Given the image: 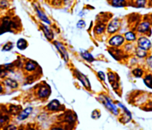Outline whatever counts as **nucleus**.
I'll return each instance as SVG.
<instances>
[{
    "mask_svg": "<svg viewBox=\"0 0 152 130\" xmlns=\"http://www.w3.org/2000/svg\"><path fill=\"white\" fill-rule=\"evenodd\" d=\"M99 100L107 109L110 111L114 115H118L119 114V111L117 106L114 104L112 100L110 97L105 95H101L99 96Z\"/></svg>",
    "mask_w": 152,
    "mask_h": 130,
    "instance_id": "1",
    "label": "nucleus"
},
{
    "mask_svg": "<svg viewBox=\"0 0 152 130\" xmlns=\"http://www.w3.org/2000/svg\"><path fill=\"white\" fill-rule=\"evenodd\" d=\"M121 26V23L120 20L118 18H114L108 23L106 28L107 31L110 35L115 34L117 31L119 30Z\"/></svg>",
    "mask_w": 152,
    "mask_h": 130,
    "instance_id": "2",
    "label": "nucleus"
},
{
    "mask_svg": "<svg viewBox=\"0 0 152 130\" xmlns=\"http://www.w3.org/2000/svg\"><path fill=\"white\" fill-rule=\"evenodd\" d=\"M125 41V37L121 35H115L112 36L108 41L109 45L112 47H120L124 43Z\"/></svg>",
    "mask_w": 152,
    "mask_h": 130,
    "instance_id": "3",
    "label": "nucleus"
},
{
    "mask_svg": "<svg viewBox=\"0 0 152 130\" xmlns=\"http://www.w3.org/2000/svg\"><path fill=\"white\" fill-rule=\"evenodd\" d=\"M117 104L119 107L121 108V109H123V112H124V114L122 115L121 117L120 118V119H119V120H120V121L123 124H127L129 123L132 119L131 113L130 112V111L121 103L118 102Z\"/></svg>",
    "mask_w": 152,
    "mask_h": 130,
    "instance_id": "4",
    "label": "nucleus"
},
{
    "mask_svg": "<svg viewBox=\"0 0 152 130\" xmlns=\"http://www.w3.org/2000/svg\"><path fill=\"white\" fill-rule=\"evenodd\" d=\"M137 47L147 51L151 47V43L147 37L142 36L137 40Z\"/></svg>",
    "mask_w": 152,
    "mask_h": 130,
    "instance_id": "5",
    "label": "nucleus"
},
{
    "mask_svg": "<svg viewBox=\"0 0 152 130\" xmlns=\"http://www.w3.org/2000/svg\"><path fill=\"white\" fill-rule=\"evenodd\" d=\"M107 78L109 82L111 83L114 90L116 91L119 89V85L118 83V76L116 73L112 72H109L107 73Z\"/></svg>",
    "mask_w": 152,
    "mask_h": 130,
    "instance_id": "6",
    "label": "nucleus"
},
{
    "mask_svg": "<svg viewBox=\"0 0 152 130\" xmlns=\"http://www.w3.org/2000/svg\"><path fill=\"white\" fill-rule=\"evenodd\" d=\"M75 75L76 77H77V79L82 83V84L84 85V86L87 89L90 90L91 89V85L89 82V80L84 74H83L79 70H76Z\"/></svg>",
    "mask_w": 152,
    "mask_h": 130,
    "instance_id": "7",
    "label": "nucleus"
},
{
    "mask_svg": "<svg viewBox=\"0 0 152 130\" xmlns=\"http://www.w3.org/2000/svg\"><path fill=\"white\" fill-rule=\"evenodd\" d=\"M150 27L151 23L148 21H143V22L139 24L137 27V31L139 33L141 34H146L148 33L149 31H150Z\"/></svg>",
    "mask_w": 152,
    "mask_h": 130,
    "instance_id": "8",
    "label": "nucleus"
},
{
    "mask_svg": "<svg viewBox=\"0 0 152 130\" xmlns=\"http://www.w3.org/2000/svg\"><path fill=\"white\" fill-rule=\"evenodd\" d=\"M54 45H55L56 47L57 48V49L58 50L60 53H61V55L62 56L64 60L66 62H67V60L68 59V55L67 51H66V49H65L64 46L61 44V43H60L58 41L54 42Z\"/></svg>",
    "mask_w": 152,
    "mask_h": 130,
    "instance_id": "9",
    "label": "nucleus"
},
{
    "mask_svg": "<svg viewBox=\"0 0 152 130\" xmlns=\"http://www.w3.org/2000/svg\"><path fill=\"white\" fill-rule=\"evenodd\" d=\"M110 55L115 59V60H119L122 59L123 55V53L121 51V50L118 49L117 47H112L110 48V51H109Z\"/></svg>",
    "mask_w": 152,
    "mask_h": 130,
    "instance_id": "10",
    "label": "nucleus"
},
{
    "mask_svg": "<svg viewBox=\"0 0 152 130\" xmlns=\"http://www.w3.org/2000/svg\"><path fill=\"white\" fill-rule=\"evenodd\" d=\"M51 94V90L47 86H42L38 91V96L40 98H45Z\"/></svg>",
    "mask_w": 152,
    "mask_h": 130,
    "instance_id": "11",
    "label": "nucleus"
},
{
    "mask_svg": "<svg viewBox=\"0 0 152 130\" xmlns=\"http://www.w3.org/2000/svg\"><path fill=\"white\" fill-rule=\"evenodd\" d=\"M60 106V103L57 100H52L48 105V109L49 111H56L59 109Z\"/></svg>",
    "mask_w": 152,
    "mask_h": 130,
    "instance_id": "12",
    "label": "nucleus"
},
{
    "mask_svg": "<svg viewBox=\"0 0 152 130\" xmlns=\"http://www.w3.org/2000/svg\"><path fill=\"white\" fill-rule=\"evenodd\" d=\"M32 110H33V108L31 107H28L26 109L21 112L20 115L18 116V119L19 120H24L26 118H27L29 114L32 112Z\"/></svg>",
    "mask_w": 152,
    "mask_h": 130,
    "instance_id": "13",
    "label": "nucleus"
},
{
    "mask_svg": "<svg viewBox=\"0 0 152 130\" xmlns=\"http://www.w3.org/2000/svg\"><path fill=\"white\" fill-rule=\"evenodd\" d=\"M41 28L42 29L43 32H44L45 36L49 40H51L53 39V34L52 31L47 26L44 24H42Z\"/></svg>",
    "mask_w": 152,
    "mask_h": 130,
    "instance_id": "14",
    "label": "nucleus"
},
{
    "mask_svg": "<svg viewBox=\"0 0 152 130\" xmlns=\"http://www.w3.org/2000/svg\"><path fill=\"white\" fill-rule=\"evenodd\" d=\"M106 28V25L105 23H99L95 26L94 28V31L96 35H102L105 31Z\"/></svg>",
    "mask_w": 152,
    "mask_h": 130,
    "instance_id": "15",
    "label": "nucleus"
},
{
    "mask_svg": "<svg viewBox=\"0 0 152 130\" xmlns=\"http://www.w3.org/2000/svg\"><path fill=\"white\" fill-rule=\"evenodd\" d=\"M124 37L126 41L131 42V41H134L137 40V36L136 34L134 32L129 31H127V32L124 34Z\"/></svg>",
    "mask_w": 152,
    "mask_h": 130,
    "instance_id": "16",
    "label": "nucleus"
},
{
    "mask_svg": "<svg viewBox=\"0 0 152 130\" xmlns=\"http://www.w3.org/2000/svg\"><path fill=\"white\" fill-rule=\"evenodd\" d=\"M111 4L112 7L116 8H121L126 6V0H111Z\"/></svg>",
    "mask_w": 152,
    "mask_h": 130,
    "instance_id": "17",
    "label": "nucleus"
},
{
    "mask_svg": "<svg viewBox=\"0 0 152 130\" xmlns=\"http://www.w3.org/2000/svg\"><path fill=\"white\" fill-rule=\"evenodd\" d=\"M81 55L84 60H86V61H88L90 63H91L94 60L93 56L91 55L90 53H89L88 51H84V50L82 51L81 52Z\"/></svg>",
    "mask_w": 152,
    "mask_h": 130,
    "instance_id": "18",
    "label": "nucleus"
},
{
    "mask_svg": "<svg viewBox=\"0 0 152 130\" xmlns=\"http://www.w3.org/2000/svg\"><path fill=\"white\" fill-rule=\"evenodd\" d=\"M27 41L24 39H20L17 42V46L20 50H25L27 47Z\"/></svg>",
    "mask_w": 152,
    "mask_h": 130,
    "instance_id": "19",
    "label": "nucleus"
},
{
    "mask_svg": "<svg viewBox=\"0 0 152 130\" xmlns=\"http://www.w3.org/2000/svg\"><path fill=\"white\" fill-rule=\"evenodd\" d=\"M143 81L147 87L152 89V74H146L143 79Z\"/></svg>",
    "mask_w": 152,
    "mask_h": 130,
    "instance_id": "20",
    "label": "nucleus"
},
{
    "mask_svg": "<svg viewBox=\"0 0 152 130\" xmlns=\"http://www.w3.org/2000/svg\"><path fill=\"white\" fill-rule=\"evenodd\" d=\"M136 54L137 57L140 58H143L147 56V51L137 47L136 50Z\"/></svg>",
    "mask_w": 152,
    "mask_h": 130,
    "instance_id": "21",
    "label": "nucleus"
},
{
    "mask_svg": "<svg viewBox=\"0 0 152 130\" xmlns=\"http://www.w3.org/2000/svg\"><path fill=\"white\" fill-rule=\"evenodd\" d=\"M5 83L6 85H7L8 86H9V87H10L11 88H13V89L17 88L18 86V83L17 81L10 79V78L6 79L5 81Z\"/></svg>",
    "mask_w": 152,
    "mask_h": 130,
    "instance_id": "22",
    "label": "nucleus"
},
{
    "mask_svg": "<svg viewBox=\"0 0 152 130\" xmlns=\"http://www.w3.org/2000/svg\"><path fill=\"white\" fill-rule=\"evenodd\" d=\"M36 62H35L34 61H30L27 62V63L26 65V70L28 72H31L34 71L36 69Z\"/></svg>",
    "mask_w": 152,
    "mask_h": 130,
    "instance_id": "23",
    "label": "nucleus"
},
{
    "mask_svg": "<svg viewBox=\"0 0 152 130\" xmlns=\"http://www.w3.org/2000/svg\"><path fill=\"white\" fill-rule=\"evenodd\" d=\"M132 73L136 78H142L143 77L144 72H143L142 69H141L140 68H135L133 70Z\"/></svg>",
    "mask_w": 152,
    "mask_h": 130,
    "instance_id": "24",
    "label": "nucleus"
},
{
    "mask_svg": "<svg viewBox=\"0 0 152 130\" xmlns=\"http://www.w3.org/2000/svg\"><path fill=\"white\" fill-rule=\"evenodd\" d=\"M37 13H38V16L40 18V19L41 20H42L43 21H44L45 23H48V24H50L51 22L49 20V19L48 18V17L46 16V15L43 13L42 11L37 9Z\"/></svg>",
    "mask_w": 152,
    "mask_h": 130,
    "instance_id": "25",
    "label": "nucleus"
},
{
    "mask_svg": "<svg viewBox=\"0 0 152 130\" xmlns=\"http://www.w3.org/2000/svg\"><path fill=\"white\" fill-rule=\"evenodd\" d=\"M134 3L137 8H143L146 6L147 0H136Z\"/></svg>",
    "mask_w": 152,
    "mask_h": 130,
    "instance_id": "26",
    "label": "nucleus"
},
{
    "mask_svg": "<svg viewBox=\"0 0 152 130\" xmlns=\"http://www.w3.org/2000/svg\"><path fill=\"white\" fill-rule=\"evenodd\" d=\"M101 112L97 110H94L92 113V118L94 119V120H97V119H99L101 117Z\"/></svg>",
    "mask_w": 152,
    "mask_h": 130,
    "instance_id": "27",
    "label": "nucleus"
},
{
    "mask_svg": "<svg viewBox=\"0 0 152 130\" xmlns=\"http://www.w3.org/2000/svg\"><path fill=\"white\" fill-rule=\"evenodd\" d=\"M9 3L7 0H1L0 1V8L1 9H4L8 7Z\"/></svg>",
    "mask_w": 152,
    "mask_h": 130,
    "instance_id": "28",
    "label": "nucleus"
},
{
    "mask_svg": "<svg viewBox=\"0 0 152 130\" xmlns=\"http://www.w3.org/2000/svg\"><path fill=\"white\" fill-rule=\"evenodd\" d=\"M86 24L85 23V21L83 20H80V21H78V23L77 24V28L81 29V28H84L86 27Z\"/></svg>",
    "mask_w": 152,
    "mask_h": 130,
    "instance_id": "29",
    "label": "nucleus"
},
{
    "mask_svg": "<svg viewBox=\"0 0 152 130\" xmlns=\"http://www.w3.org/2000/svg\"><path fill=\"white\" fill-rule=\"evenodd\" d=\"M13 47V43H7V44L4 46V47H3V50L8 51V50H10Z\"/></svg>",
    "mask_w": 152,
    "mask_h": 130,
    "instance_id": "30",
    "label": "nucleus"
},
{
    "mask_svg": "<svg viewBox=\"0 0 152 130\" xmlns=\"http://www.w3.org/2000/svg\"><path fill=\"white\" fill-rule=\"evenodd\" d=\"M97 77L102 81H105V74L102 71H99L97 72Z\"/></svg>",
    "mask_w": 152,
    "mask_h": 130,
    "instance_id": "31",
    "label": "nucleus"
},
{
    "mask_svg": "<svg viewBox=\"0 0 152 130\" xmlns=\"http://www.w3.org/2000/svg\"><path fill=\"white\" fill-rule=\"evenodd\" d=\"M19 110L20 109H18V106H12V107H11V109H10V111H12V112L14 114H17L19 111Z\"/></svg>",
    "mask_w": 152,
    "mask_h": 130,
    "instance_id": "32",
    "label": "nucleus"
},
{
    "mask_svg": "<svg viewBox=\"0 0 152 130\" xmlns=\"http://www.w3.org/2000/svg\"><path fill=\"white\" fill-rule=\"evenodd\" d=\"M147 63L148 66L152 69V56H150L147 58Z\"/></svg>",
    "mask_w": 152,
    "mask_h": 130,
    "instance_id": "33",
    "label": "nucleus"
},
{
    "mask_svg": "<svg viewBox=\"0 0 152 130\" xmlns=\"http://www.w3.org/2000/svg\"><path fill=\"white\" fill-rule=\"evenodd\" d=\"M61 3V0H53V5H60Z\"/></svg>",
    "mask_w": 152,
    "mask_h": 130,
    "instance_id": "34",
    "label": "nucleus"
},
{
    "mask_svg": "<svg viewBox=\"0 0 152 130\" xmlns=\"http://www.w3.org/2000/svg\"><path fill=\"white\" fill-rule=\"evenodd\" d=\"M7 128V129H16V127H14V125H10L9 127H8Z\"/></svg>",
    "mask_w": 152,
    "mask_h": 130,
    "instance_id": "35",
    "label": "nucleus"
},
{
    "mask_svg": "<svg viewBox=\"0 0 152 130\" xmlns=\"http://www.w3.org/2000/svg\"><path fill=\"white\" fill-rule=\"evenodd\" d=\"M3 86L0 85V93H1V92H3Z\"/></svg>",
    "mask_w": 152,
    "mask_h": 130,
    "instance_id": "36",
    "label": "nucleus"
},
{
    "mask_svg": "<svg viewBox=\"0 0 152 130\" xmlns=\"http://www.w3.org/2000/svg\"><path fill=\"white\" fill-rule=\"evenodd\" d=\"M150 2L152 3V0H150Z\"/></svg>",
    "mask_w": 152,
    "mask_h": 130,
    "instance_id": "37",
    "label": "nucleus"
}]
</instances>
